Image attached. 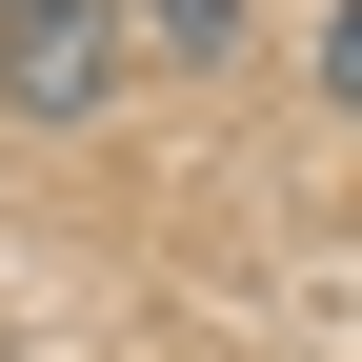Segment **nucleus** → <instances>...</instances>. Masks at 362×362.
I'll use <instances>...</instances> for the list:
<instances>
[{
    "instance_id": "nucleus-1",
    "label": "nucleus",
    "mask_w": 362,
    "mask_h": 362,
    "mask_svg": "<svg viewBox=\"0 0 362 362\" xmlns=\"http://www.w3.org/2000/svg\"><path fill=\"white\" fill-rule=\"evenodd\" d=\"M0 101H21V121H81V101H101V0H40V21H0Z\"/></svg>"
},
{
    "instance_id": "nucleus-2",
    "label": "nucleus",
    "mask_w": 362,
    "mask_h": 362,
    "mask_svg": "<svg viewBox=\"0 0 362 362\" xmlns=\"http://www.w3.org/2000/svg\"><path fill=\"white\" fill-rule=\"evenodd\" d=\"M322 101L362 121V0H342V21H322Z\"/></svg>"
},
{
    "instance_id": "nucleus-3",
    "label": "nucleus",
    "mask_w": 362,
    "mask_h": 362,
    "mask_svg": "<svg viewBox=\"0 0 362 362\" xmlns=\"http://www.w3.org/2000/svg\"><path fill=\"white\" fill-rule=\"evenodd\" d=\"M0 21H40V0H0Z\"/></svg>"
}]
</instances>
